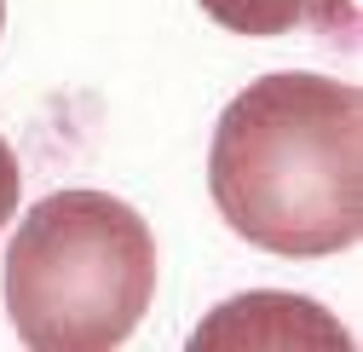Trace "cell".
Here are the masks:
<instances>
[{"mask_svg": "<svg viewBox=\"0 0 363 352\" xmlns=\"http://www.w3.org/2000/svg\"><path fill=\"white\" fill-rule=\"evenodd\" d=\"M208 191L231 231L283 260H323L363 231V93L352 81L283 70L225 104Z\"/></svg>", "mask_w": 363, "mask_h": 352, "instance_id": "1", "label": "cell"}, {"mask_svg": "<svg viewBox=\"0 0 363 352\" xmlns=\"http://www.w3.org/2000/svg\"><path fill=\"white\" fill-rule=\"evenodd\" d=\"M156 295V237L104 191L40 197L6 248V312L35 352L121 346Z\"/></svg>", "mask_w": 363, "mask_h": 352, "instance_id": "2", "label": "cell"}, {"mask_svg": "<svg viewBox=\"0 0 363 352\" xmlns=\"http://www.w3.org/2000/svg\"><path fill=\"white\" fill-rule=\"evenodd\" d=\"M202 12L237 35H294V29H317L335 35L340 47H357V0H202Z\"/></svg>", "mask_w": 363, "mask_h": 352, "instance_id": "3", "label": "cell"}, {"mask_svg": "<svg viewBox=\"0 0 363 352\" xmlns=\"http://www.w3.org/2000/svg\"><path fill=\"white\" fill-rule=\"evenodd\" d=\"M18 180H23V173H18V156H12L6 139H0V231H6V219L18 214Z\"/></svg>", "mask_w": 363, "mask_h": 352, "instance_id": "4", "label": "cell"}, {"mask_svg": "<svg viewBox=\"0 0 363 352\" xmlns=\"http://www.w3.org/2000/svg\"><path fill=\"white\" fill-rule=\"evenodd\" d=\"M0 29H6V0H0Z\"/></svg>", "mask_w": 363, "mask_h": 352, "instance_id": "5", "label": "cell"}]
</instances>
